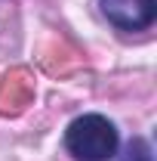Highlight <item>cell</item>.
Returning a JSON list of instances; mask_svg holds the SVG:
<instances>
[{"mask_svg":"<svg viewBox=\"0 0 157 161\" xmlns=\"http://www.w3.org/2000/svg\"><path fill=\"white\" fill-rule=\"evenodd\" d=\"M129 161H154L145 140H133V146H129Z\"/></svg>","mask_w":157,"mask_h":161,"instance_id":"3","label":"cell"},{"mask_svg":"<svg viewBox=\"0 0 157 161\" xmlns=\"http://www.w3.org/2000/svg\"><path fill=\"white\" fill-rule=\"evenodd\" d=\"M65 146L80 161H105L117 152V127L105 115H80L71 121Z\"/></svg>","mask_w":157,"mask_h":161,"instance_id":"1","label":"cell"},{"mask_svg":"<svg viewBox=\"0 0 157 161\" xmlns=\"http://www.w3.org/2000/svg\"><path fill=\"white\" fill-rule=\"evenodd\" d=\"M102 16L123 31H142L157 16V0H99Z\"/></svg>","mask_w":157,"mask_h":161,"instance_id":"2","label":"cell"}]
</instances>
